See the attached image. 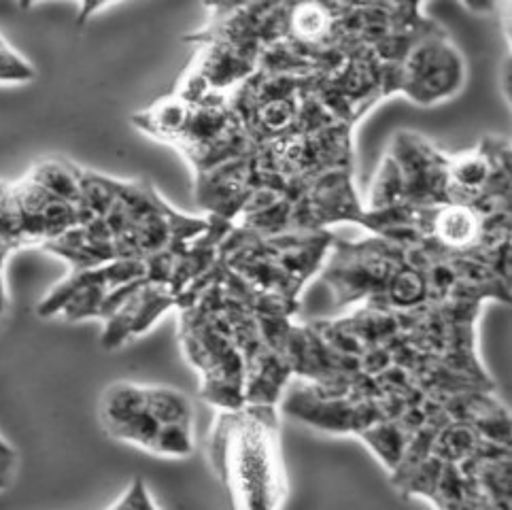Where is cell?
<instances>
[{
    "label": "cell",
    "instance_id": "cell-2",
    "mask_svg": "<svg viewBox=\"0 0 512 510\" xmlns=\"http://www.w3.org/2000/svg\"><path fill=\"white\" fill-rule=\"evenodd\" d=\"M464 62L445 32L436 26L423 30L408 45L396 68V92H404L417 105H434L462 90Z\"/></svg>",
    "mask_w": 512,
    "mask_h": 510
},
{
    "label": "cell",
    "instance_id": "cell-1",
    "mask_svg": "<svg viewBox=\"0 0 512 510\" xmlns=\"http://www.w3.org/2000/svg\"><path fill=\"white\" fill-rule=\"evenodd\" d=\"M211 462L236 508H281L287 476L277 406L224 408L211 434Z\"/></svg>",
    "mask_w": 512,
    "mask_h": 510
},
{
    "label": "cell",
    "instance_id": "cell-4",
    "mask_svg": "<svg viewBox=\"0 0 512 510\" xmlns=\"http://www.w3.org/2000/svg\"><path fill=\"white\" fill-rule=\"evenodd\" d=\"M109 508H158V504L153 502L151 493L145 485V481L134 479L130 483V487L124 491V496L119 498L115 504H111Z\"/></svg>",
    "mask_w": 512,
    "mask_h": 510
},
{
    "label": "cell",
    "instance_id": "cell-5",
    "mask_svg": "<svg viewBox=\"0 0 512 510\" xmlns=\"http://www.w3.org/2000/svg\"><path fill=\"white\" fill-rule=\"evenodd\" d=\"M204 3H207V7L211 9L213 20L219 22L224 20V17L232 15L234 11L243 9L247 3H251V0H204Z\"/></svg>",
    "mask_w": 512,
    "mask_h": 510
},
{
    "label": "cell",
    "instance_id": "cell-3",
    "mask_svg": "<svg viewBox=\"0 0 512 510\" xmlns=\"http://www.w3.org/2000/svg\"><path fill=\"white\" fill-rule=\"evenodd\" d=\"M145 408L162 425H192V404L179 389L145 385Z\"/></svg>",
    "mask_w": 512,
    "mask_h": 510
}]
</instances>
